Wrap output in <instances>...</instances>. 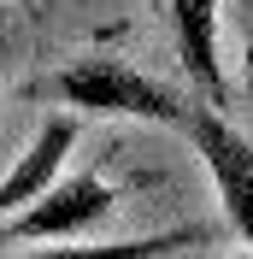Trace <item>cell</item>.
I'll use <instances>...</instances> for the list:
<instances>
[{"instance_id":"obj_1","label":"cell","mask_w":253,"mask_h":259,"mask_svg":"<svg viewBox=\"0 0 253 259\" xmlns=\"http://www.w3.org/2000/svg\"><path fill=\"white\" fill-rule=\"evenodd\" d=\"M53 95L77 112H106V118H142V124H177V130L189 118V100L177 89H165L159 77H147L124 59H100V53L71 59L53 77Z\"/></svg>"},{"instance_id":"obj_2","label":"cell","mask_w":253,"mask_h":259,"mask_svg":"<svg viewBox=\"0 0 253 259\" xmlns=\"http://www.w3.org/2000/svg\"><path fill=\"white\" fill-rule=\"evenodd\" d=\"M118 200L100 171H77V177H53L30 206H18L0 218V242H53V236H82L89 224H100Z\"/></svg>"},{"instance_id":"obj_3","label":"cell","mask_w":253,"mask_h":259,"mask_svg":"<svg viewBox=\"0 0 253 259\" xmlns=\"http://www.w3.org/2000/svg\"><path fill=\"white\" fill-rule=\"evenodd\" d=\"M183 130H189L200 165L212 171V189H218V200H224V212H230L236 236L253 247V142L218 112V106H189Z\"/></svg>"},{"instance_id":"obj_4","label":"cell","mask_w":253,"mask_h":259,"mask_svg":"<svg viewBox=\"0 0 253 259\" xmlns=\"http://www.w3.org/2000/svg\"><path fill=\"white\" fill-rule=\"evenodd\" d=\"M71 142H77V118H71V112H53L48 124L35 130V142L18 153V165L0 177V218H6V212H18V206H30L35 194L59 177V165H65V153H71Z\"/></svg>"},{"instance_id":"obj_5","label":"cell","mask_w":253,"mask_h":259,"mask_svg":"<svg viewBox=\"0 0 253 259\" xmlns=\"http://www.w3.org/2000/svg\"><path fill=\"white\" fill-rule=\"evenodd\" d=\"M171 24H177V48L189 77L200 82L212 100H224V65H218V0H171Z\"/></svg>"},{"instance_id":"obj_6","label":"cell","mask_w":253,"mask_h":259,"mask_svg":"<svg viewBox=\"0 0 253 259\" xmlns=\"http://www.w3.org/2000/svg\"><path fill=\"white\" fill-rule=\"evenodd\" d=\"M241 65H247V95H253V30H247V53H241Z\"/></svg>"},{"instance_id":"obj_7","label":"cell","mask_w":253,"mask_h":259,"mask_svg":"<svg viewBox=\"0 0 253 259\" xmlns=\"http://www.w3.org/2000/svg\"><path fill=\"white\" fill-rule=\"evenodd\" d=\"M0 6H6V0H0Z\"/></svg>"}]
</instances>
